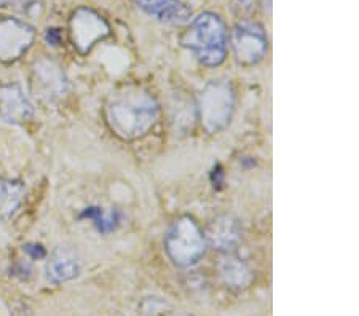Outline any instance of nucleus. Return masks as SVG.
I'll list each match as a JSON object with an SVG mask.
<instances>
[{
    "mask_svg": "<svg viewBox=\"0 0 359 316\" xmlns=\"http://www.w3.org/2000/svg\"><path fill=\"white\" fill-rule=\"evenodd\" d=\"M158 102L141 86H126L112 96L106 107L111 130L125 141L146 136L158 120Z\"/></svg>",
    "mask_w": 359,
    "mask_h": 316,
    "instance_id": "nucleus-1",
    "label": "nucleus"
},
{
    "mask_svg": "<svg viewBox=\"0 0 359 316\" xmlns=\"http://www.w3.org/2000/svg\"><path fill=\"white\" fill-rule=\"evenodd\" d=\"M227 27L217 15L201 13L192 21L182 36V45L196 56L201 64L216 67L227 55Z\"/></svg>",
    "mask_w": 359,
    "mask_h": 316,
    "instance_id": "nucleus-2",
    "label": "nucleus"
},
{
    "mask_svg": "<svg viewBox=\"0 0 359 316\" xmlns=\"http://www.w3.org/2000/svg\"><path fill=\"white\" fill-rule=\"evenodd\" d=\"M206 238L194 217L182 216L172 222L165 237V249L172 263L189 268L198 263L206 254Z\"/></svg>",
    "mask_w": 359,
    "mask_h": 316,
    "instance_id": "nucleus-3",
    "label": "nucleus"
},
{
    "mask_svg": "<svg viewBox=\"0 0 359 316\" xmlns=\"http://www.w3.org/2000/svg\"><path fill=\"white\" fill-rule=\"evenodd\" d=\"M235 109V93L229 80H212L206 83L196 99V111L203 130L219 133L230 123Z\"/></svg>",
    "mask_w": 359,
    "mask_h": 316,
    "instance_id": "nucleus-4",
    "label": "nucleus"
},
{
    "mask_svg": "<svg viewBox=\"0 0 359 316\" xmlns=\"http://www.w3.org/2000/svg\"><path fill=\"white\" fill-rule=\"evenodd\" d=\"M230 47L241 66L257 64L269 50L265 29L252 20L238 22L230 34Z\"/></svg>",
    "mask_w": 359,
    "mask_h": 316,
    "instance_id": "nucleus-5",
    "label": "nucleus"
},
{
    "mask_svg": "<svg viewBox=\"0 0 359 316\" xmlns=\"http://www.w3.org/2000/svg\"><path fill=\"white\" fill-rule=\"evenodd\" d=\"M69 31H71L74 48H77L79 53L86 55L97 42L111 34V26L97 11L88 7H80L71 16Z\"/></svg>",
    "mask_w": 359,
    "mask_h": 316,
    "instance_id": "nucleus-6",
    "label": "nucleus"
},
{
    "mask_svg": "<svg viewBox=\"0 0 359 316\" xmlns=\"http://www.w3.org/2000/svg\"><path fill=\"white\" fill-rule=\"evenodd\" d=\"M36 31L16 18L0 20V61L15 62L31 48Z\"/></svg>",
    "mask_w": 359,
    "mask_h": 316,
    "instance_id": "nucleus-7",
    "label": "nucleus"
},
{
    "mask_svg": "<svg viewBox=\"0 0 359 316\" xmlns=\"http://www.w3.org/2000/svg\"><path fill=\"white\" fill-rule=\"evenodd\" d=\"M69 88L67 78L61 66L53 60H39L32 69V90L42 101H56Z\"/></svg>",
    "mask_w": 359,
    "mask_h": 316,
    "instance_id": "nucleus-8",
    "label": "nucleus"
},
{
    "mask_svg": "<svg viewBox=\"0 0 359 316\" xmlns=\"http://www.w3.org/2000/svg\"><path fill=\"white\" fill-rule=\"evenodd\" d=\"M205 238L211 248L224 254H231L243 240L241 224L233 216H219L208 226Z\"/></svg>",
    "mask_w": 359,
    "mask_h": 316,
    "instance_id": "nucleus-9",
    "label": "nucleus"
},
{
    "mask_svg": "<svg viewBox=\"0 0 359 316\" xmlns=\"http://www.w3.org/2000/svg\"><path fill=\"white\" fill-rule=\"evenodd\" d=\"M34 115V107L18 83L0 85V117L11 125H21Z\"/></svg>",
    "mask_w": 359,
    "mask_h": 316,
    "instance_id": "nucleus-10",
    "label": "nucleus"
},
{
    "mask_svg": "<svg viewBox=\"0 0 359 316\" xmlns=\"http://www.w3.org/2000/svg\"><path fill=\"white\" fill-rule=\"evenodd\" d=\"M45 272L46 278L55 284H61L77 278L80 273V262L75 251L66 248V246L56 248L51 252L48 262H46Z\"/></svg>",
    "mask_w": 359,
    "mask_h": 316,
    "instance_id": "nucleus-11",
    "label": "nucleus"
},
{
    "mask_svg": "<svg viewBox=\"0 0 359 316\" xmlns=\"http://www.w3.org/2000/svg\"><path fill=\"white\" fill-rule=\"evenodd\" d=\"M135 4L147 15L170 25H182L192 16V10L181 0H135Z\"/></svg>",
    "mask_w": 359,
    "mask_h": 316,
    "instance_id": "nucleus-12",
    "label": "nucleus"
},
{
    "mask_svg": "<svg viewBox=\"0 0 359 316\" xmlns=\"http://www.w3.org/2000/svg\"><path fill=\"white\" fill-rule=\"evenodd\" d=\"M219 272H221L224 283L236 291L246 289V287L251 286L254 280V275L251 268L248 267V263L243 259L236 257L233 252L225 254L222 262L219 263Z\"/></svg>",
    "mask_w": 359,
    "mask_h": 316,
    "instance_id": "nucleus-13",
    "label": "nucleus"
},
{
    "mask_svg": "<svg viewBox=\"0 0 359 316\" xmlns=\"http://www.w3.org/2000/svg\"><path fill=\"white\" fill-rule=\"evenodd\" d=\"M25 186L20 181L0 179V221H8L25 201Z\"/></svg>",
    "mask_w": 359,
    "mask_h": 316,
    "instance_id": "nucleus-14",
    "label": "nucleus"
},
{
    "mask_svg": "<svg viewBox=\"0 0 359 316\" xmlns=\"http://www.w3.org/2000/svg\"><path fill=\"white\" fill-rule=\"evenodd\" d=\"M2 7H11L27 16H39L43 10V0H0Z\"/></svg>",
    "mask_w": 359,
    "mask_h": 316,
    "instance_id": "nucleus-15",
    "label": "nucleus"
},
{
    "mask_svg": "<svg viewBox=\"0 0 359 316\" xmlns=\"http://www.w3.org/2000/svg\"><path fill=\"white\" fill-rule=\"evenodd\" d=\"M257 0H231V11L236 18L246 21L256 13Z\"/></svg>",
    "mask_w": 359,
    "mask_h": 316,
    "instance_id": "nucleus-16",
    "label": "nucleus"
},
{
    "mask_svg": "<svg viewBox=\"0 0 359 316\" xmlns=\"http://www.w3.org/2000/svg\"><path fill=\"white\" fill-rule=\"evenodd\" d=\"M22 251L26 252V254L29 256V257H32V259H43L45 256H46V251H45V248L42 245H26L25 248H22Z\"/></svg>",
    "mask_w": 359,
    "mask_h": 316,
    "instance_id": "nucleus-17",
    "label": "nucleus"
},
{
    "mask_svg": "<svg viewBox=\"0 0 359 316\" xmlns=\"http://www.w3.org/2000/svg\"><path fill=\"white\" fill-rule=\"evenodd\" d=\"M45 39H46V42L51 45H60V42H61L60 29H48L45 34Z\"/></svg>",
    "mask_w": 359,
    "mask_h": 316,
    "instance_id": "nucleus-18",
    "label": "nucleus"
},
{
    "mask_svg": "<svg viewBox=\"0 0 359 316\" xmlns=\"http://www.w3.org/2000/svg\"><path fill=\"white\" fill-rule=\"evenodd\" d=\"M182 316H192V315H182Z\"/></svg>",
    "mask_w": 359,
    "mask_h": 316,
    "instance_id": "nucleus-19",
    "label": "nucleus"
}]
</instances>
